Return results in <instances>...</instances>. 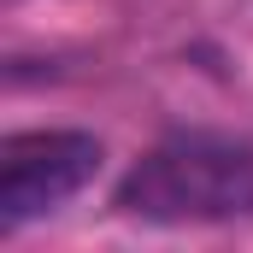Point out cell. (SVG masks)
Returning <instances> with one entry per match:
<instances>
[{
    "mask_svg": "<svg viewBox=\"0 0 253 253\" xmlns=\"http://www.w3.org/2000/svg\"><path fill=\"white\" fill-rule=\"evenodd\" d=\"M112 206L141 224H230L253 218V141L183 129L124 171Z\"/></svg>",
    "mask_w": 253,
    "mask_h": 253,
    "instance_id": "1",
    "label": "cell"
},
{
    "mask_svg": "<svg viewBox=\"0 0 253 253\" xmlns=\"http://www.w3.org/2000/svg\"><path fill=\"white\" fill-rule=\"evenodd\" d=\"M100 171V141L88 129H18L0 147V218L6 230L42 218L83 194Z\"/></svg>",
    "mask_w": 253,
    "mask_h": 253,
    "instance_id": "2",
    "label": "cell"
}]
</instances>
